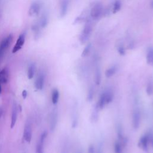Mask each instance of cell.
Masks as SVG:
<instances>
[{"mask_svg": "<svg viewBox=\"0 0 153 153\" xmlns=\"http://www.w3.org/2000/svg\"><path fill=\"white\" fill-rule=\"evenodd\" d=\"M93 30V26L92 23L90 20H88L84 27L81 33V35L79 36V41L82 44H84L87 41V40L89 39L91 32Z\"/></svg>", "mask_w": 153, "mask_h": 153, "instance_id": "1", "label": "cell"}, {"mask_svg": "<svg viewBox=\"0 0 153 153\" xmlns=\"http://www.w3.org/2000/svg\"><path fill=\"white\" fill-rule=\"evenodd\" d=\"M13 39V36L12 34L8 35L4 38L0 43V62L2 60L7 50L10 46Z\"/></svg>", "mask_w": 153, "mask_h": 153, "instance_id": "2", "label": "cell"}, {"mask_svg": "<svg viewBox=\"0 0 153 153\" xmlns=\"http://www.w3.org/2000/svg\"><path fill=\"white\" fill-rule=\"evenodd\" d=\"M103 7L101 4L97 3L93 6L90 10V16L92 19H98L102 14Z\"/></svg>", "mask_w": 153, "mask_h": 153, "instance_id": "3", "label": "cell"}, {"mask_svg": "<svg viewBox=\"0 0 153 153\" xmlns=\"http://www.w3.org/2000/svg\"><path fill=\"white\" fill-rule=\"evenodd\" d=\"M42 8V3L39 1L33 2L29 9V15L30 16H36L39 14Z\"/></svg>", "mask_w": 153, "mask_h": 153, "instance_id": "4", "label": "cell"}, {"mask_svg": "<svg viewBox=\"0 0 153 153\" xmlns=\"http://www.w3.org/2000/svg\"><path fill=\"white\" fill-rule=\"evenodd\" d=\"M26 35V33L25 31L19 36L17 39L16 41V44L12 50L13 53H15L17 52L22 48V47L23 46V45L25 44V42Z\"/></svg>", "mask_w": 153, "mask_h": 153, "instance_id": "5", "label": "cell"}, {"mask_svg": "<svg viewBox=\"0 0 153 153\" xmlns=\"http://www.w3.org/2000/svg\"><path fill=\"white\" fill-rule=\"evenodd\" d=\"M140 123V113L137 108H135L133 112L132 115V124L135 130L139 128Z\"/></svg>", "mask_w": 153, "mask_h": 153, "instance_id": "6", "label": "cell"}, {"mask_svg": "<svg viewBox=\"0 0 153 153\" xmlns=\"http://www.w3.org/2000/svg\"><path fill=\"white\" fill-rule=\"evenodd\" d=\"M57 119H58V112L57 109L54 108L52 112H51L50 116V129L51 131H54L55 130L57 123Z\"/></svg>", "mask_w": 153, "mask_h": 153, "instance_id": "7", "label": "cell"}, {"mask_svg": "<svg viewBox=\"0 0 153 153\" xmlns=\"http://www.w3.org/2000/svg\"><path fill=\"white\" fill-rule=\"evenodd\" d=\"M47 134V131H44L40 136L39 139L36 146V153H44V145Z\"/></svg>", "mask_w": 153, "mask_h": 153, "instance_id": "8", "label": "cell"}, {"mask_svg": "<svg viewBox=\"0 0 153 153\" xmlns=\"http://www.w3.org/2000/svg\"><path fill=\"white\" fill-rule=\"evenodd\" d=\"M149 142V137L148 134L142 135L137 143V146L139 148L143 150L144 151H148V143Z\"/></svg>", "mask_w": 153, "mask_h": 153, "instance_id": "9", "label": "cell"}, {"mask_svg": "<svg viewBox=\"0 0 153 153\" xmlns=\"http://www.w3.org/2000/svg\"><path fill=\"white\" fill-rule=\"evenodd\" d=\"M32 127L31 124L29 121H27L25 126L24 132H23V138L28 143H29L32 139Z\"/></svg>", "mask_w": 153, "mask_h": 153, "instance_id": "10", "label": "cell"}, {"mask_svg": "<svg viewBox=\"0 0 153 153\" xmlns=\"http://www.w3.org/2000/svg\"><path fill=\"white\" fill-rule=\"evenodd\" d=\"M70 0H60L59 14L60 17H63L68 13Z\"/></svg>", "mask_w": 153, "mask_h": 153, "instance_id": "11", "label": "cell"}, {"mask_svg": "<svg viewBox=\"0 0 153 153\" xmlns=\"http://www.w3.org/2000/svg\"><path fill=\"white\" fill-rule=\"evenodd\" d=\"M17 117V106L16 102H13L12 107V113H11V128H13L16 124Z\"/></svg>", "mask_w": 153, "mask_h": 153, "instance_id": "12", "label": "cell"}, {"mask_svg": "<svg viewBox=\"0 0 153 153\" xmlns=\"http://www.w3.org/2000/svg\"><path fill=\"white\" fill-rule=\"evenodd\" d=\"M44 75L42 73L39 74L35 82V86L37 90H42L43 88L44 84Z\"/></svg>", "mask_w": 153, "mask_h": 153, "instance_id": "13", "label": "cell"}, {"mask_svg": "<svg viewBox=\"0 0 153 153\" xmlns=\"http://www.w3.org/2000/svg\"><path fill=\"white\" fill-rule=\"evenodd\" d=\"M9 73L8 69L7 68H3L0 71V83L1 84H7L8 81Z\"/></svg>", "mask_w": 153, "mask_h": 153, "instance_id": "14", "label": "cell"}, {"mask_svg": "<svg viewBox=\"0 0 153 153\" xmlns=\"http://www.w3.org/2000/svg\"><path fill=\"white\" fill-rule=\"evenodd\" d=\"M32 30L34 33V38L36 39H38L41 35V27L39 25L38 22L35 23L32 25Z\"/></svg>", "mask_w": 153, "mask_h": 153, "instance_id": "15", "label": "cell"}, {"mask_svg": "<svg viewBox=\"0 0 153 153\" xmlns=\"http://www.w3.org/2000/svg\"><path fill=\"white\" fill-rule=\"evenodd\" d=\"M41 28L45 27L48 23V16L47 13H43L39 19V20L38 22Z\"/></svg>", "mask_w": 153, "mask_h": 153, "instance_id": "16", "label": "cell"}, {"mask_svg": "<svg viewBox=\"0 0 153 153\" xmlns=\"http://www.w3.org/2000/svg\"><path fill=\"white\" fill-rule=\"evenodd\" d=\"M106 105V94L105 91H104L100 94L97 106L99 109H102Z\"/></svg>", "mask_w": 153, "mask_h": 153, "instance_id": "17", "label": "cell"}, {"mask_svg": "<svg viewBox=\"0 0 153 153\" xmlns=\"http://www.w3.org/2000/svg\"><path fill=\"white\" fill-rule=\"evenodd\" d=\"M146 59L148 65L153 66V47H150L148 50Z\"/></svg>", "mask_w": 153, "mask_h": 153, "instance_id": "18", "label": "cell"}, {"mask_svg": "<svg viewBox=\"0 0 153 153\" xmlns=\"http://www.w3.org/2000/svg\"><path fill=\"white\" fill-rule=\"evenodd\" d=\"M94 82L96 85H99L101 82V71L99 67H96L95 70Z\"/></svg>", "mask_w": 153, "mask_h": 153, "instance_id": "19", "label": "cell"}, {"mask_svg": "<svg viewBox=\"0 0 153 153\" xmlns=\"http://www.w3.org/2000/svg\"><path fill=\"white\" fill-rule=\"evenodd\" d=\"M92 109V112L91 114V121H93V122H96L99 118L98 111L99 109L98 108L97 105H96Z\"/></svg>", "mask_w": 153, "mask_h": 153, "instance_id": "20", "label": "cell"}, {"mask_svg": "<svg viewBox=\"0 0 153 153\" xmlns=\"http://www.w3.org/2000/svg\"><path fill=\"white\" fill-rule=\"evenodd\" d=\"M117 71V68L116 66H112L109 68L108 69H107L106 70V71L105 72V76L106 78H110V77L112 76L116 73Z\"/></svg>", "mask_w": 153, "mask_h": 153, "instance_id": "21", "label": "cell"}, {"mask_svg": "<svg viewBox=\"0 0 153 153\" xmlns=\"http://www.w3.org/2000/svg\"><path fill=\"white\" fill-rule=\"evenodd\" d=\"M117 137H118V140L120 142H121L124 138L125 137L124 136L123 133V127L120 124H118L117 127Z\"/></svg>", "mask_w": 153, "mask_h": 153, "instance_id": "22", "label": "cell"}, {"mask_svg": "<svg viewBox=\"0 0 153 153\" xmlns=\"http://www.w3.org/2000/svg\"><path fill=\"white\" fill-rule=\"evenodd\" d=\"M59 90L56 88H54L52 91V95H51V100L52 103L54 105L57 104V103L59 101Z\"/></svg>", "mask_w": 153, "mask_h": 153, "instance_id": "23", "label": "cell"}, {"mask_svg": "<svg viewBox=\"0 0 153 153\" xmlns=\"http://www.w3.org/2000/svg\"><path fill=\"white\" fill-rule=\"evenodd\" d=\"M35 66L33 63H32L29 65L27 70V77L29 79H32L35 74Z\"/></svg>", "mask_w": 153, "mask_h": 153, "instance_id": "24", "label": "cell"}, {"mask_svg": "<svg viewBox=\"0 0 153 153\" xmlns=\"http://www.w3.org/2000/svg\"><path fill=\"white\" fill-rule=\"evenodd\" d=\"M121 7V2L120 0H115L113 4V8H112V13L114 14L117 13Z\"/></svg>", "mask_w": 153, "mask_h": 153, "instance_id": "25", "label": "cell"}, {"mask_svg": "<svg viewBox=\"0 0 153 153\" xmlns=\"http://www.w3.org/2000/svg\"><path fill=\"white\" fill-rule=\"evenodd\" d=\"M105 94H106V103L109 104L113 100L114 94L111 90H106L105 91Z\"/></svg>", "mask_w": 153, "mask_h": 153, "instance_id": "26", "label": "cell"}, {"mask_svg": "<svg viewBox=\"0 0 153 153\" xmlns=\"http://www.w3.org/2000/svg\"><path fill=\"white\" fill-rule=\"evenodd\" d=\"M123 145L118 140L115 142L114 144V152L115 153H122Z\"/></svg>", "mask_w": 153, "mask_h": 153, "instance_id": "27", "label": "cell"}, {"mask_svg": "<svg viewBox=\"0 0 153 153\" xmlns=\"http://www.w3.org/2000/svg\"><path fill=\"white\" fill-rule=\"evenodd\" d=\"M94 87L93 86H91L88 89L87 95V100L88 102H91L93 100V97H94Z\"/></svg>", "mask_w": 153, "mask_h": 153, "instance_id": "28", "label": "cell"}, {"mask_svg": "<svg viewBox=\"0 0 153 153\" xmlns=\"http://www.w3.org/2000/svg\"><path fill=\"white\" fill-rule=\"evenodd\" d=\"M146 93L148 96H151L153 94V82L152 81L148 82L146 87Z\"/></svg>", "mask_w": 153, "mask_h": 153, "instance_id": "29", "label": "cell"}, {"mask_svg": "<svg viewBox=\"0 0 153 153\" xmlns=\"http://www.w3.org/2000/svg\"><path fill=\"white\" fill-rule=\"evenodd\" d=\"M91 43H88L87 44V45L85 47V48H84V50L81 53V56L82 57L87 56L88 54V53H90V51L91 50Z\"/></svg>", "mask_w": 153, "mask_h": 153, "instance_id": "30", "label": "cell"}, {"mask_svg": "<svg viewBox=\"0 0 153 153\" xmlns=\"http://www.w3.org/2000/svg\"><path fill=\"white\" fill-rule=\"evenodd\" d=\"M117 51L121 56H124L126 54V50L124 46L121 44L119 45L117 47Z\"/></svg>", "mask_w": 153, "mask_h": 153, "instance_id": "31", "label": "cell"}, {"mask_svg": "<svg viewBox=\"0 0 153 153\" xmlns=\"http://www.w3.org/2000/svg\"><path fill=\"white\" fill-rule=\"evenodd\" d=\"M68 148H69L68 143V142H65L62 146L61 153H68V152H69Z\"/></svg>", "mask_w": 153, "mask_h": 153, "instance_id": "32", "label": "cell"}, {"mask_svg": "<svg viewBox=\"0 0 153 153\" xmlns=\"http://www.w3.org/2000/svg\"><path fill=\"white\" fill-rule=\"evenodd\" d=\"M87 153H95V148L93 145L91 144L88 146L87 149Z\"/></svg>", "mask_w": 153, "mask_h": 153, "instance_id": "33", "label": "cell"}, {"mask_svg": "<svg viewBox=\"0 0 153 153\" xmlns=\"http://www.w3.org/2000/svg\"><path fill=\"white\" fill-rule=\"evenodd\" d=\"M22 96H23V99H25L26 97V96H27V91H26V90H24L23 91V92H22Z\"/></svg>", "mask_w": 153, "mask_h": 153, "instance_id": "34", "label": "cell"}, {"mask_svg": "<svg viewBox=\"0 0 153 153\" xmlns=\"http://www.w3.org/2000/svg\"><path fill=\"white\" fill-rule=\"evenodd\" d=\"M97 153H102V148H101V146H99L98 149H97Z\"/></svg>", "mask_w": 153, "mask_h": 153, "instance_id": "35", "label": "cell"}, {"mask_svg": "<svg viewBox=\"0 0 153 153\" xmlns=\"http://www.w3.org/2000/svg\"><path fill=\"white\" fill-rule=\"evenodd\" d=\"M2 114H3V109L2 107L0 106V117L2 116Z\"/></svg>", "mask_w": 153, "mask_h": 153, "instance_id": "36", "label": "cell"}, {"mask_svg": "<svg viewBox=\"0 0 153 153\" xmlns=\"http://www.w3.org/2000/svg\"><path fill=\"white\" fill-rule=\"evenodd\" d=\"M150 7L152 9H153V0H151L150 2Z\"/></svg>", "mask_w": 153, "mask_h": 153, "instance_id": "37", "label": "cell"}, {"mask_svg": "<svg viewBox=\"0 0 153 153\" xmlns=\"http://www.w3.org/2000/svg\"><path fill=\"white\" fill-rule=\"evenodd\" d=\"M1 93V84H0V94Z\"/></svg>", "mask_w": 153, "mask_h": 153, "instance_id": "38", "label": "cell"}, {"mask_svg": "<svg viewBox=\"0 0 153 153\" xmlns=\"http://www.w3.org/2000/svg\"><path fill=\"white\" fill-rule=\"evenodd\" d=\"M76 153H82V152H81V151H79V152H77Z\"/></svg>", "mask_w": 153, "mask_h": 153, "instance_id": "39", "label": "cell"}]
</instances>
